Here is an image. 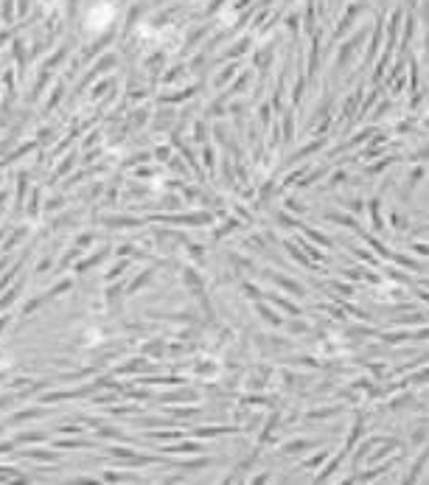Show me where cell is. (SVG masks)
Returning <instances> with one entry per match:
<instances>
[{"instance_id":"1","label":"cell","mask_w":429,"mask_h":485,"mask_svg":"<svg viewBox=\"0 0 429 485\" xmlns=\"http://www.w3.org/2000/svg\"><path fill=\"white\" fill-rule=\"evenodd\" d=\"M113 17H116V6L107 3V0H101V3H96V6L87 9V14H84V29H87L90 34H99V31H104V29L113 23Z\"/></svg>"}]
</instances>
